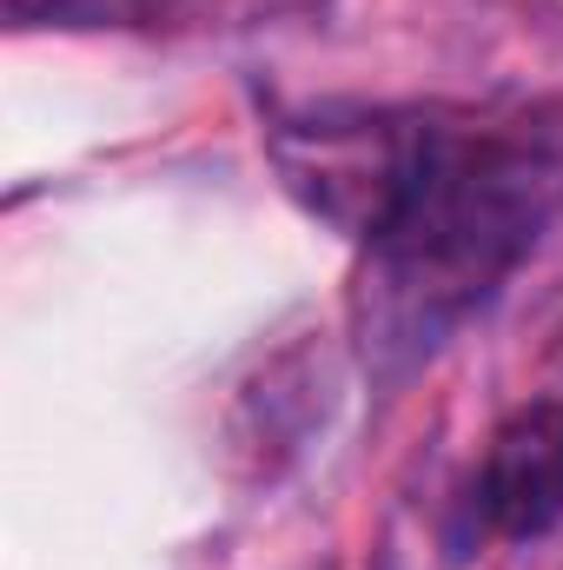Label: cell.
<instances>
[{
	"label": "cell",
	"instance_id": "obj_1",
	"mask_svg": "<svg viewBox=\"0 0 563 570\" xmlns=\"http://www.w3.org/2000/svg\"><path fill=\"white\" fill-rule=\"evenodd\" d=\"M563 206V114L418 120V153L378 226L365 318L378 345H437L537 246Z\"/></svg>",
	"mask_w": 563,
	"mask_h": 570
},
{
	"label": "cell",
	"instance_id": "obj_2",
	"mask_svg": "<svg viewBox=\"0 0 563 570\" xmlns=\"http://www.w3.org/2000/svg\"><path fill=\"white\" fill-rule=\"evenodd\" d=\"M418 120L424 114H312V120L279 127L273 159L305 213L372 246L405 193Z\"/></svg>",
	"mask_w": 563,
	"mask_h": 570
},
{
	"label": "cell",
	"instance_id": "obj_3",
	"mask_svg": "<svg viewBox=\"0 0 563 570\" xmlns=\"http://www.w3.org/2000/svg\"><path fill=\"white\" fill-rule=\"evenodd\" d=\"M477 518L491 538L531 544L563 524V399H531L491 431L477 471Z\"/></svg>",
	"mask_w": 563,
	"mask_h": 570
},
{
	"label": "cell",
	"instance_id": "obj_4",
	"mask_svg": "<svg viewBox=\"0 0 563 570\" xmlns=\"http://www.w3.org/2000/svg\"><path fill=\"white\" fill-rule=\"evenodd\" d=\"M172 0H7L13 27H152Z\"/></svg>",
	"mask_w": 563,
	"mask_h": 570
}]
</instances>
